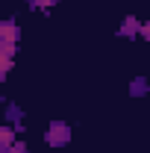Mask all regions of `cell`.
Listing matches in <instances>:
<instances>
[{
  "mask_svg": "<svg viewBox=\"0 0 150 153\" xmlns=\"http://www.w3.org/2000/svg\"><path fill=\"white\" fill-rule=\"evenodd\" d=\"M44 138H47V144H50V147H62V144H68V141H71V127H68V124H62V121H56V124H50V127H47Z\"/></svg>",
  "mask_w": 150,
  "mask_h": 153,
  "instance_id": "cell-1",
  "label": "cell"
},
{
  "mask_svg": "<svg viewBox=\"0 0 150 153\" xmlns=\"http://www.w3.org/2000/svg\"><path fill=\"white\" fill-rule=\"evenodd\" d=\"M18 38H21V33H18L15 21H3L0 24V41L3 44H18Z\"/></svg>",
  "mask_w": 150,
  "mask_h": 153,
  "instance_id": "cell-2",
  "label": "cell"
},
{
  "mask_svg": "<svg viewBox=\"0 0 150 153\" xmlns=\"http://www.w3.org/2000/svg\"><path fill=\"white\" fill-rule=\"evenodd\" d=\"M141 27H144V24H138V21L135 18H124V24H121V36H135V33H141Z\"/></svg>",
  "mask_w": 150,
  "mask_h": 153,
  "instance_id": "cell-3",
  "label": "cell"
},
{
  "mask_svg": "<svg viewBox=\"0 0 150 153\" xmlns=\"http://www.w3.org/2000/svg\"><path fill=\"white\" fill-rule=\"evenodd\" d=\"M12 144H15V141H12V130H9V127H0V147H3V153L9 150Z\"/></svg>",
  "mask_w": 150,
  "mask_h": 153,
  "instance_id": "cell-4",
  "label": "cell"
},
{
  "mask_svg": "<svg viewBox=\"0 0 150 153\" xmlns=\"http://www.w3.org/2000/svg\"><path fill=\"white\" fill-rule=\"evenodd\" d=\"M6 153H30V150H27V144H24V141H15V144H12Z\"/></svg>",
  "mask_w": 150,
  "mask_h": 153,
  "instance_id": "cell-5",
  "label": "cell"
},
{
  "mask_svg": "<svg viewBox=\"0 0 150 153\" xmlns=\"http://www.w3.org/2000/svg\"><path fill=\"white\" fill-rule=\"evenodd\" d=\"M30 3H33L36 9H50V6H53L56 0H30Z\"/></svg>",
  "mask_w": 150,
  "mask_h": 153,
  "instance_id": "cell-6",
  "label": "cell"
},
{
  "mask_svg": "<svg viewBox=\"0 0 150 153\" xmlns=\"http://www.w3.org/2000/svg\"><path fill=\"white\" fill-rule=\"evenodd\" d=\"M141 38H147V41H150V21H144V27H141Z\"/></svg>",
  "mask_w": 150,
  "mask_h": 153,
  "instance_id": "cell-7",
  "label": "cell"
}]
</instances>
